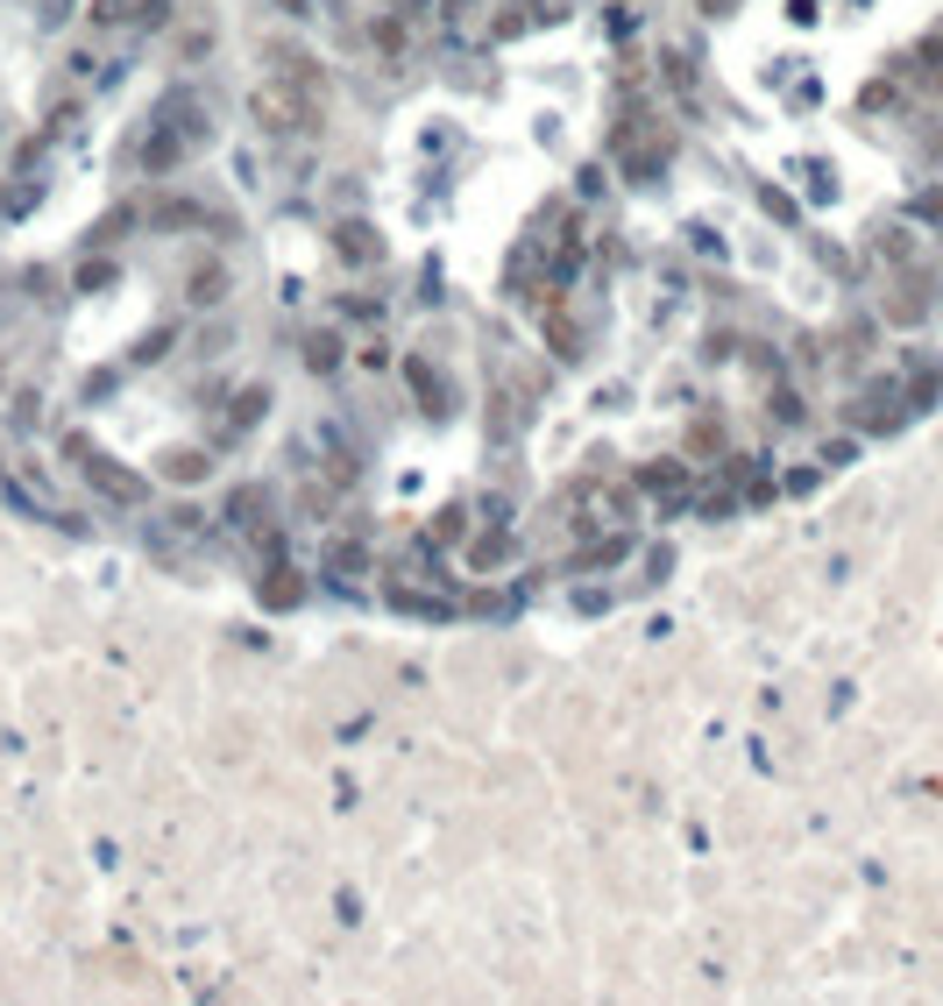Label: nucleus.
<instances>
[{
	"mask_svg": "<svg viewBox=\"0 0 943 1006\" xmlns=\"http://www.w3.org/2000/svg\"><path fill=\"white\" fill-rule=\"evenodd\" d=\"M269 79H277L284 92H298V100H326V71H320V57L305 50V43H269Z\"/></svg>",
	"mask_w": 943,
	"mask_h": 1006,
	"instance_id": "f257e3e1",
	"label": "nucleus"
},
{
	"mask_svg": "<svg viewBox=\"0 0 943 1006\" xmlns=\"http://www.w3.org/2000/svg\"><path fill=\"white\" fill-rule=\"evenodd\" d=\"M86 482H92V490H100V496L114 503V511H135V503L149 496V482L135 475V469H121L114 454H86Z\"/></svg>",
	"mask_w": 943,
	"mask_h": 1006,
	"instance_id": "f03ea898",
	"label": "nucleus"
},
{
	"mask_svg": "<svg viewBox=\"0 0 943 1006\" xmlns=\"http://www.w3.org/2000/svg\"><path fill=\"white\" fill-rule=\"evenodd\" d=\"M248 107H256V121L269 135H305V128H313V114H320L313 100H298V92H284V86H263Z\"/></svg>",
	"mask_w": 943,
	"mask_h": 1006,
	"instance_id": "7ed1b4c3",
	"label": "nucleus"
},
{
	"mask_svg": "<svg viewBox=\"0 0 943 1006\" xmlns=\"http://www.w3.org/2000/svg\"><path fill=\"white\" fill-rule=\"evenodd\" d=\"M263 603L269 610H298V595H305V582H298V568H284V560H269V568H263Z\"/></svg>",
	"mask_w": 943,
	"mask_h": 1006,
	"instance_id": "20e7f679",
	"label": "nucleus"
},
{
	"mask_svg": "<svg viewBox=\"0 0 943 1006\" xmlns=\"http://www.w3.org/2000/svg\"><path fill=\"white\" fill-rule=\"evenodd\" d=\"M214 475V454L206 447H170L164 454V482H178V490H191V482H206Z\"/></svg>",
	"mask_w": 943,
	"mask_h": 1006,
	"instance_id": "39448f33",
	"label": "nucleus"
},
{
	"mask_svg": "<svg viewBox=\"0 0 943 1006\" xmlns=\"http://www.w3.org/2000/svg\"><path fill=\"white\" fill-rule=\"evenodd\" d=\"M263 511H269V490H263V482H242V490L227 496V525H235V532H256Z\"/></svg>",
	"mask_w": 943,
	"mask_h": 1006,
	"instance_id": "423d86ee",
	"label": "nucleus"
},
{
	"mask_svg": "<svg viewBox=\"0 0 943 1006\" xmlns=\"http://www.w3.org/2000/svg\"><path fill=\"white\" fill-rule=\"evenodd\" d=\"M334 248H341L348 263H376V256H383V241H376L370 220H341V227H334Z\"/></svg>",
	"mask_w": 943,
	"mask_h": 1006,
	"instance_id": "0eeeda50",
	"label": "nucleus"
},
{
	"mask_svg": "<svg viewBox=\"0 0 943 1006\" xmlns=\"http://www.w3.org/2000/svg\"><path fill=\"white\" fill-rule=\"evenodd\" d=\"M227 292H235V277H227L220 263H199V269L185 277V298H191V305H220Z\"/></svg>",
	"mask_w": 943,
	"mask_h": 1006,
	"instance_id": "6e6552de",
	"label": "nucleus"
},
{
	"mask_svg": "<svg viewBox=\"0 0 943 1006\" xmlns=\"http://www.w3.org/2000/svg\"><path fill=\"white\" fill-rule=\"evenodd\" d=\"M326 574H341V582H355V574H370V553H362L355 539H334V546H326Z\"/></svg>",
	"mask_w": 943,
	"mask_h": 1006,
	"instance_id": "1a4fd4ad",
	"label": "nucleus"
},
{
	"mask_svg": "<svg viewBox=\"0 0 943 1006\" xmlns=\"http://www.w3.org/2000/svg\"><path fill=\"white\" fill-rule=\"evenodd\" d=\"M305 369H341V334H305Z\"/></svg>",
	"mask_w": 943,
	"mask_h": 1006,
	"instance_id": "9d476101",
	"label": "nucleus"
},
{
	"mask_svg": "<svg viewBox=\"0 0 943 1006\" xmlns=\"http://www.w3.org/2000/svg\"><path fill=\"white\" fill-rule=\"evenodd\" d=\"M404 376L419 383V397H426V412H454V404H448V391H440V376H433V369H426V362H419V355L404 362Z\"/></svg>",
	"mask_w": 943,
	"mask_h": 1006,
	"instance_id": "9b49d317",
	"label": "nucleus"
},
{
	"mask_svg": "<svg viewBox=\"0 0 943 1006\" xmlns=\"http://www.w3.org/2000/svg\"><path fill=\"white\" fill-rule=\"evenodd\" d=\"M433 539H448V546H461V539H469V511H461V503H448V511L433 517Z\"/></svg>",
	"mask_w": 943,
	"mask_h": 1006,
	"instance_id": "f8f14e48",
	"label": "nucleus"
},
{
	"mask_svg": "<svg viewBox=\"0 0 943 1006\" xmlns=\"http://www.w3.org/2000/svg\"><path fill=\"white\" fill-rule=\"evenodd\" d=\"M376 50L383 57H404V22H397V14H383V22H376Z\"/></svg>",
	"mask_w": 943,
	"mask_h": 1006,
	"instance_id": "ddd939ff",
	"label": "nucleus"
},
{
	"mask_svg": "<svg viewBox=\"0 0 943 1006\" xmlns=\"http://www.w3.org/2000/svg\"><path fill=\"white\" fill-rule=\"evenodd\" d=\"M100 284H114V263H100V256L79 263V292H100Z\"/></svg>",
	"mask_w": 943,
	"mask_h": 1006,
	"instance_id": "4468645a",
	"label": "nucleus"
},
{
	"mask_svg": "<svg viewBox=\"0 0 943 1006\" xmlns=\"http://www.w3.org/2000/svg\"><path fill=\"white\" fill-rule=\"evenodd\" d=\"M263 418V391H242V404H235V425H256Z\"/></svg>",
	"mask_w": 943,
	"mask_h": 1006,
	"instance_id": "2eb2a0df",
	"label": "nucleus"
},
{
	"mask_svg": "<svg viewBox=\"0 0 943 1006\" xmlns=\"http://www.w3.org/2000/svg\"><path fill=\"white\" fill-rule=\"evenodd\" d=\"M164 347H170V326H164V334H149L143 347H135V362H157V355H164Z\"/></svg>",
	"mask_w": 943,
	"mask_h": 1006,
	"instance_id": "dca6fc26",
	"label": "nucleus"
},
{
	"mask_svg": "<svg viewBox=\"0 0 943 1006\" xmlns=\"http://www.w3.org/2000/svg\"><path fill=\"white\" fill-rule=\"evenodd\" d=\"M128 14V0H92V22H121Z\"/></svg>",
	"mask_w": 943,
	"mask_h": 1006,
	"instance_id": "f3484780",
	"label": "nucleus"
},
{
	"mask_svg": "<svg viewBox=\"0 0 943 1006\" xmlns=\"http://www.w3.org/2000/svg\"><path fill=\"white\" fill-rule=\"evenodd\" d=\"M696 8H703V14H730V8H738V0H696Z\"/></svg>",
	"mask_w": 943,
	"mask_h": 1006,
	"instance_id": "a211bd4d",
	"label": "nucleus"
},
{
	"mask_svg": "<svg viewBox=\"0 0 943 1006\" xmlns=\"http://www.w3.org/2000/svg\"><path fill=\"white\" fill-rule=\"evenodd\" d=\"M284 14H305V0H284Z\"/></svg>",
	"mask_w": 943,
	"mask_h": 1006,
	"instance_id": "6ab92c4d",
	"label": "nucleus"
}]
</instances>
